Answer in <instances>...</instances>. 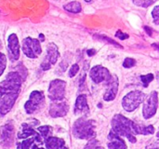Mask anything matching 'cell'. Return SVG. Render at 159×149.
Listing matches in <instances>:
<instances>
[{
	"instance_id": "277c9868",
	"label": "cell",
	"mask_w": 159,
	"mask_h": 149,
	"mask_svg": "<svg viewBox=\"0 0 159 149\" xmlns=\"http://www.w3.org/2000/svg\"><path fill=\"white\" fill-rule=\"evenodd\" d=\"M145 100V94L142 91H134L129 93H128L123 101H122V105L124 109L128 112H132L138 106Z\"/></svg>"
},
{
	"instance_id": "f35d334b",
	"label": "cell",
	"mask_w": 159,
	"mask_h": 149,
	"mask_svg": "<svg viewBox=\"0 0 159 149\" xmlns=\"http://www.w3.org/2000/svg\"><path fill=\"white\" fill-rule=\"evenodd\" d=\"M95 149H104L103 147H97Z\"/></svg>"
},
{
	"instance_id": "7a4b0ae2",
	"label": "cell",
	"mask_w": 159,
	"mask_h": 149,
	"mask_svg": "<svg viewBox=\"0 0 159 149\" xmlns=\"http://www.w3.org/2000/svg\"><path fill=\"white\" fill-rule=\"evenodd\" d=\"M73 133L76 138L89 140L95 136V122L93 120L79 119L74 124Z\"/></svg>"
},
{
	"instance_id": "4fadbf2b",
	"label": "cell",
	"mask_w": 159,
	"mask_h": 149,
	"mask_svg": "<svg viewBox=\"0 0 159 149\" xmlns=\"http://www.w3.org/2000/svg\"><path fill=\"white\" fill-rule=\"evenodd\" d=\"M106 82H107V90H106V92L104 93L103 99L109 102V101H113L117 94V90H118L117 77L111 75L110 78Z\"/></svg>"
},
{
	"instance_id": "6da1fadb",
	"label": "cell",
	"mask_w": 159,
	"mask_h": 149,
	"mask_svg": "<svg viewBox=\"0 0 159 149\" xmlns=\"http://www.w3.org/2000/svg\"><path fill=\"white\" fill-rule=\"evenodd\" d=\"M133 123L134 121H131L122 115H116L112 120V131L119 136L127 137L129 142L134 144L137 139L135 137Z\"/></svg>"
},
{
	"instance_id": "f546056e",
	"label": "cell",
	"mask_w": 159,
	"mask_h": 149,
	"mask_svg": "<svg viewBox=\"0 0 159 149\" xmlns=\"http://www.w3.org/2000/svg\"><path fill=\"white\" fill-rule=\"evenodd\" d=\"M97 147H98V141L92 140V141H90V142L87 145V147H85V149H95Z\"/></svg>"
},
{
	"instance_id": "1f68e13d",
	"label": "cell",
	"mask_w": 159,
	"mask_h": 149,
	"mask_svg": "<svg viewBox=\"0 0 159 149\" xmlns=\"http://www.w3.org/2000/svg\"><path fill=\"white\" fill-rule=\"evenodd\" d=\"M100 37H101V39H102V40H104V41H106V42H109V43L113 44L114 46H116V47L121 48V47L119 46V44H118V43H116V41H114V40H112V39H110V38L106 37V36H100Z\"/></svg>"
},
{
	"instance_id": "d590c367",
	"label": "cell",
	"mask_w": 159,
	"mask_h": 149,
	"mask_svg": "<svg viewBox=\"0 0 159 149\" xmlns=\"http://www.w3.org/2000/svg\"><path fill=\"white\" fill-rule=\"evenodd\" d=\"M2 103H3V96L0 94V110H1V107H2Z\"/></svg>"
},
{
	"instance_id": "8d00e7d4",
	"label": "cell",
	"mask_w": 159,
	"mask_h": 149,
	"mask_svg": "<svg viewBox=\"0 0 159 149\" xmlns=\"http://www.w3.org/2000/svg\"><path fill=\"white\" fill-rule=\"evenodd\" d=\"M147 149H159V147H155V146H152V147H148Z\"/></svg>"
},
{
	"instance_id": "9a60e30c",
	"label": "cell",
	"mask_w": 159,
	"mask_h": 149,
	"mask_svg": "<svg viewBox=\"0 0 159 149\" xmlns=\"http://www.w3.org/2000/svg\"><path fill=\"white\" fill-rule=\"evenodd\" d=\"M69 110V106L64 102H55L50 105L49 115L52 118H61L64 117Z\"/></svg>"
},
{
	"instance_id": "3957f363",
	"label": "cell",
	"mask_w": 159,
	"mask_h": 149,
	"mask_svg": "<svg viewBox=\"0 0 159 149\" xmlns=\"http://www.w3.org/2000/svg\"><path fill=\"white\" fill-rule=\"evenodd\" d=\"M22 79L17 72H10L5 80L0 82V94H10L17 93L19 94Z\"/></svg>"
},
{
	"instance_id": "9c48e42d",
	"label": "cell",
	"mask_w": 159,
	"mask_h": 149,
	"mask_svg": "<svg viewBox=\"0 0 159 149\" xmlns=\"http://www.w3.org/2000/svg\"><path fill=\"white\" fill-rule=\"evenodd\" d=\"M158 107V94L155 91H153L150 96L147 98L144 105H143V117L145 119H151L155 116Z\"/></svg>"
},
{
	"instance_id": "74e56055",
	"label": "cell",
	"mask_w": 159,
	"mask_h": 149,
	"mask_svg": "<svg viewBox=\"0 0 159 149\" xmlns=\"http://www.w3.org/2000/svg\"><path fill=\"white\" fill-rule=\"evenodd\" d=\"M33 149H44V148H38V147H37L36 146H34V147H33Z\"/></svg>"
},
{
	"instance_id": "7402d4cb",
	"label": "cell",
	"mask_w": 159,
	"mask_h": 149,
	"mask_svg": "<svg viewBox=\"0 0 159 149\" xmlns=\"http://www.w3.org/2000/svg\"><path fill=\"white\" fill-rule=\"evenodd\" d=\"M64 9L72 12V13H78L81 11V4L77 1H73L68 3L67 5H64Z\"/></svg>"
},
{
	"instance_id": "83f0119b",
	"label": "cell",
	"mask_w": 159,
	"mask_h": 149,
	"mask_svg": "<svg viewBox=\"0 0 159 149\" xmlns=\"http://www.w3.org/2000/svg\"><path fill=\"white\" fill-rule=\"evenodd\" d=\"M136 64V61L134 59H131V58H127L124 63H123V66L126 67V68H130V67H133L134 65Z\"/></svg>"
},
{
	"instance_id": "7c38bea8",
	"label": "cell",
	"mask_w": 159,
	"mask_h": 149,
	"mask_svg": "<svg viewBox=\"0 0 159 149\" xmlns=\"http://www.w3.org/2000/svg\"><path fill=\"white\" fill-rule=\"evenodd\" d=\"M89 76L95 83H101L103 81H107L111 77L108 69H106L105 67L101 66V65L94 66L90 70Z\"/></svg>"
},
{
	"instance_id": "d6986e66",
	"label": "cell",
	"mask_w": 159,
	"mask_h": 149,
	"mask_svg": "<svg viewBox=\"0 0 159 149\" xmlns=\"http://www.w3.org/2000/svg\"><path fill=\"white\" fill-rule=\"evenodd\" d=\"M47 149H68L65 147V143L62 139L57 137H49L46 141Z\"/></svg>"
},
{
	"instance_id": "484cf974",
	"label": "cell",
	"mask_w": 159,
	"mask_h": 149,
	"mask_svg": "<svg viewBox=\"0 0 159 149\" xmlns=\"http://www.w3.org/2000/svg\"><path fill=\"white\" fill-rule=\"evenodd\" d=\"M141 79H142V82H143V86L148 87L149 83L154 79V76H153V74H148V75H145V76H142Z\"/></svg>"
},
{
	"instance_id": "8992f818",
	"label": "cell",
	"mask_w": 159,
	"mask_h": 149,
	"mask_svg": "<svg viewBox=\"0 0 159 149\" xmlns=\"http://www.w3.org/2000/svg\"><path fill=\"white\" fill-rule=\"evenodd\" d=\"M66 83L61 79H55L50 82L48 88V97L53 101H61L65 96Z\"/></svg>"
},
{
	"instance_id": "60d3db41",
	"label": "cell",
	"mask_w": 159,
	"mask_h": 149,
	"mask_svg": "<svg viewBox=\"0 0 159 149\" xmlns=\"http://www.w3.org/2000/svg\"><path fill=\"white\" fill-rule=\"evenodd\" d=\"M157 138H158V139H159V133H157ZM158 145H159V142H158Z\"/></svg>"
},
{
	"instance_id": "d6a6232c",
	"label": "cell",
	"mask_w": 159,
	"mask_h": 149,
	"mask_svg": "<svg viewBox=\"0 0 159 149\" xmlns=\"http://www.w3.org/2000/svg\"><path fill=\"white\" fill-rule=\"evenodd\" d=\"M144 30H145V32H146V33H147V34H148L150 36L152 35V34H153V33H152V29H151L150 27H148V26H145V27H144Z\"/></svg>"
},
{
	"instance_id": "ba28073f",
	"label": "cell",
	"mask_w": 159,
	"mask_h": 149,
	"mask_svg": "<svg viewBox=\"0 0 159 149\" xmlns=\"http://www.w3.org/2000/svg\"><path fill=\"white\" fill-rule=\"evenodd\" d=\"M44 101H45V97L41 91H33L30 95L29 101L26 102V104L24 105L26 112L28 114L34 113L43 105Z\"/></svg>"
},
{
	"instance_id": "30bf717a",
	"label": "cell",
	"mask_w": 159,
	"mask_h": 149,
	"mask_svg": "<svg viewBox=\"0 0 159 149\" xmlns=\"http://www.w3.org/2000/svg\"><path fill=\"white\" fill-rule=\"evenodd\" d=\"M60 56V52L58 50V47L54 43H49L48 46V53L46 58L44 59L41 67L43 70H48L52 64L56 63L58 58Z\"/></svg>"
},
{
	"instance_id": "5b68a950",
	"label": "cell",
	"mask_w": 159,
	"mask_h": 149,
	"mask_svg": "<svg viewBox=\"0 0 159 149\" xmlns=\"http://www.w3.org/2000/svg\"><path fill=\"white\" fill-rule=\"evenodd\" d=\"M22 51L29 58H32V59L37 58L42 52L39 40L35 38H32V37L24 38L22 41Z\"/></svg>"
},
{
	"instance_id": "836d02e7",
	"label": "cell",
	"mask_w": 159,
	"mask_h": 149,
	"mask_svg": "<svg viewBox=\"0 0 159 149\" xmlns=\"http://www.w3.org/2000/svg\"><path fill=\"white\" fill-rule=\"evenodd\" d=\"M95 52H96L95 49H89V50H88V55H89V56H92V55L95 54Z\"/></svg>"
},
{
	"instance_id": "8fae6325",
	"label": "cell",
	"mask_w": 159,
	"mask_h": 149,
	"mask_svg": "<svg viewBox=\"0 0 159 149\" xmlns=\"http://www.w3.org/2000/svg\"><path fill=\"white\" fill-rule=\"evenodd\" d=\"M14 135H15L14 127L11 123H7L5 126H3L1 129V134H0L2 147L5 148H9L13 145Z\"/></svg>"
},
{
	"instance_id": "cb8c5ba5",
	"label": "cell",
	"mask_w": 159,
	"mask_h": 149,
	"mask_svg": "<svg viewBox=\"0 0 159 149\" xmlns=\"http://www.w3.org/2000/svg\"><path fill=\"white\" fill-rule=\"evenodd\" d=\"M132 1L138 7H147L151 6L152 4H154L157 0H132Z\"/></svg>"
},
{
	"instance_id": "f1b7e54d",
	"label": "cell",
	"mask_w": 159,
	"mask_h": 149,
	"mask_svg": "<svg viewBox=\"0 0 159 149\" xmlns=\"http://www.w3.org/2000/svg\"><path fill=\"white\" fill-rule=\"evenodd\" d=\"M78 71H79V66H78V64H74V65L71 67L70 71H69V77H75V76L77 74Z\"/></svg>"
},
{
	"instance_id": "4dcf8cb0",
	"label": "cell",
	"mask_w": 159,
	"mask_h": 149,
	"mask_svg": "<svg viewBox=\"0 0 159 149\" xmlns=\"http://www.w3.org/2000/svg\"><path fill=\"white\" fill-rule=\"evenodd\" d=\"M116 36L118 37V38H120V39H127V38L129 37V35L123 33V32L120 31V30H118V31L116 32Z\"/></svg>"
},
{
	"instance_id": "44dd1931",
	"label": "cell",
	"mask_w": 159,
	"mask_h": 149,
	"mask_svg": "<svg viewBox=\"0 0 159 149\" xmlns=\"http://www.w3.org/2000/svg\"><path fill=\"white\" fill-rule=\"evenodd\" d=\"M37 132L42 139L43 142H45L48 138L51 137V133H52V129L50 126H41L37 128Z\"/></svg>"
},
{
	"instance_id": "5bb4252c",
	"label": "cell",
	"mask_w": 159,
	"mask_h": 149,
	"mask_svg": "<svg viewBox=\"0 0 159 149\" xmlns=\"http://www.w3.org/2000/svg\"><path fill=\"white\" fill-rule=\"evenodd\" d=\"M7 50L8 57L11 61H16L20 57V45L18 37L15 34H12L8 36L7 39Z\"/></svg>"
},
{
	"instance_id": "ac0fdd59",
	"label": "cell",
	"mask_w": 159,
	"mask_h": 149,
	"mask_svg": "<svg viewBox=\"0 0 159 149\" xmlns=\"http://www.w3.org/2000/svg\"><path fill=\"white\" fill-rule=\"evenodd\" d=\"M75 114L78 115V114H87L89 111V105H88V102H87V96L82 94L79 95L76 99L75 105Z\"/></svg>"
},
{
	"instance_id": "e575fe53",
	"label": "cell",
	"mask_w": 159,
	"mask_h": 149,
	"mask_svg": "<svg viewBox=\"0 0 159 149\" xmlns=\"http://www.w3.org/2000/svg\"><path fill=\"white\" fill-rule=\"evenodd\" d=\"M45 41V35L43 34H40L39 35V42H43Z\"/></svg>"
},
{
	"instance_id": "d4e9b609",
	"label": "cell",
	"mask_w": 159,
	"mask_h": 149,
	"mask_svg": "<svg viewBox=\"0 0 159 149\" xmlns=\"http://www.w3.org/2000/svg\"><path fill=\"white\" fill-rule=\"evenodd\" d=\"M6 65H7L6 55L0 52V76H2V74L4 73V71L6 69Z\"/></svg>"
},
{
	"instance_id": "4316f807",
	"label": "cell",
	"mask_w": 159,
	"mask_h": 149,
	"mask_svg": "<svg viewBox=\"0 0 159 149\" xmlns=\"http://www.w3.org/2000/svg\"><path fill=\"white\" fill-rule=\"evenodd\" d=\"M152 16H153V20H154V22L159 25V6H157L153 11H152Z\"/></svg>"
},
{
	"instance_id": "e0dca14e",
	"label": "cell",
	"mask_w": 159,
	"mask_h": 149,
	"mask_svg": "<svg viewBox=\"0 0 159 149\" xmlns=\"http://www.w3.org/2000/svg\"><path fill=\"white\" fill-rule=\"evenodd\" d=\"M108 139L110 142L108 143V149H127V145L121 136L116 134L113 131L110 132L108 135Z\"/></svg>"
},
{
	"instance_id": "52a82bcc",
	"label": "cell",
	"mask_w": 159,
	"mask_h": 149,
	"mask_svg": "<svg viewBox=\"0 0 159 149\" xmlns=\"http://www.w3.org/2000/svg\"><path fill=\"white\" fill-rule=\"evenodd\" d=\"M39 124V121L37 120H32V122H27V123H23L21 125V130L20 132L18 133V138L19 139H24V138H27V137H30V136H34L36 143L38 144H42L43 141L38 133V132H36L34 127L37 126Z\"/></svg>"
},
{
	"instance_id": "ab89813d",
	"label": "cell",
	"mask_w": 159,
	"mask_h": 149,
	"mask_svg": "<svg viewBox=\"0 0 159 149\" xmlns=\"http://www.w3.org/2000/svg\"><path fill=\"white\" fill-rule=\"evenodd\" d=\"M85 1H86V2H91L92 0H85Z\"/></svg>"
},
{
	"instance_id": "2e32d148",
	"label": "cell",
	"mask_w": 159,
	"mask_h": 149,
	"mask_svg": "<svg viewBox=\"0 0 159 149\" xmlns=\"http://www.w3.org/2000/svg\"><path fill=\"white\" fill-rule=\"evenodd\" d=\"M19 94L17 93H10V94H5L3 96V103H2V107L0 110L1 115H6L10 111V109L13 107V105L15 101L17 100Z\"/></svg>"
},
{
	"instance_id": "603a6c76",
	"label": "cell",
	"mask_w": 159,
	"mask_h": 149,
	"mask_svg": "<svg viewBox=\"0 0 159 149\" xmlns=\"http://www.w3.org/2000/svg\"><path fill=\"white\" fill-rule=\"evenodd\" d=\"M35 141L34 137L33 138H30L29 140H26V141H23L21 143H19L17 145V148L18 149H30L31 146L34 144V142Z\"/></svg>"
},
{
	"instance_id": "ffe728a7",
	"label": "cell",
	"mask_w": 159,
	"mask_h": 149,
	"mask_svg": "<svg viewBox=\"0 0 159 149\" xmlns=\"http://www.w3.org/2000/svg\"><path fill=\"white\" fill-rule=\"evenodd\" d=\"M133 129L135 132V134H142V135H149L153 134L155 133V128L153 126H143L141 124H138L136 122L133 123Z\"/></svg>"
}]
</instances>
